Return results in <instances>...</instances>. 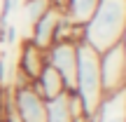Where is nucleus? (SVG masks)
Listing matches in <instances>:
<instances>
[{
	"label": "nucleus",
	"instance_id": "obj_1",
	"mask_svg": "<svg viewBox=\"0 0 126 122\" xmlns=\"http://www.w3.org/2000/svg\"><path fill=\"white\" fill-rule=\"evenodd\" d=\"M126 33V0H98L91 19L82 26V42L105 52L108 47L122 42Z\"/></svg>",
	"mask_w": 126,
	"mask_h": 122
},
{
	"label": "nucleus",
	"instance_id": "obj_2",
	"mask_svg": "<svg viewBox=\"0 0 126 122\" xmlns=\"http://www.w3.org/2000/svg\"><path fill=\"white\" fill-rule=\"evenodd\" d=\"M72 92L79 96V101H82L89 118L105 96L103 82H100L98 52L82 40L77 42V71H75V87H72Z\"/></svg>",
	"mask_w": 126,
	"mask_h": 122
},
{
	"label": "nucleus",
	"instance_id": "obj_3",
	"mask_svg": "<svg viewBox=\"0 0 126 122\" xmlns=\"http://www.w3.org/2000/svg\"><path fill=\"white\" fill-rule=\"evenodd\" d=\"M98 61H100V82H103L105 94L126 89V49L122 42L100 52Z\"/></svg>",
	"mask_w": 126,
	"mask_h": 122
},
{
	"label": "nucleus",
	"instance_id": "obj_4",
	"mask_svg": "<svg viewBox=\"0 0 126 122\" xmlns=\"http://www.w3.org/2000/svg\"><path fill=\"white\" fill-rule=\"evenodd\" d=\"M12 103L21 122H45L47 101L37 94L33 82H14L12 85Z\"/></svg>",
	"mask_w": 126,
	"mask_h": 122
},
{
	"label": "nucleus",
	"instance_id": "obj_5",
	"mask_svg": "<svg viewBox=\"0 0 126 122\" xmlns=\"http://www.w3.org/2000/svg\"><path fill=\"white\" fill-rule=\"evenodd\" d=\"M45 66H47V49H42L33 40L23 38L19 45L16 66H14V82H33Z\"/></svg>",
	"mask_w": 126,
	"mask_h": 122
},
{
	"label": "nucleus",
	"instance_id": "obj_6",
	"mask_svg": "<svg viewBox=\"0 0 126 122\" xmlns=\"http://www.w3.org/2000/svg\"><path fill=\"white\" fill-rule=\"evenodd\" d=\"M47 63L61 73L65 87L72 89L77 71V42H51L47 47Z\"/></svg>",
	"mask_w": 126,
	"mask_h": 122
},
{
	"label": "nucleus",
	"instance_id": "obj_7",
	"mask_svg": "<svg viewBox=\"0 0 126 122\" xmlns=\"http://www.w3.org/2000/svg\"><path fill=\"white\" fill-rule=\"evenodd\" d=\"M61 17H63V12H61V7L59 5H54L51 2L49 7L42 12V17L37 19L35 24L31 26V31H28V40H33L37 47H42V49H47V47L54 42V35H56V26H59V21H61Z\"/></svg>",
	"mask_w": 126,
	"mask_h": 122
},
{
	"label": "nucleus",
	"instance_id": "obj_8",
	"mask_svg": "<svg viewBox=\"0 0 126 122\" xmlns=\"http://www.w3.org/2000/svg\"><path fill=\"white\" fill-rule=\"evenodd\" d=\"M89 122H126V89L105 94Z\"/></svg>",
	"mask_w": 126,
	"mask_h": 122
},
{
	"label": "nucleus",
	"instance_id": "obj_9",
	"mask_svg": "<svg viewBox=\"0 0 126 122\" xmlns=\"http://www.w3.org/2000/svg\"><path fill=\"white\" fill-rule=\"evenodd\" d=\"M33 87L37 89V94H40L45 101L54 99V96H59V94H63V92L68 89L65 82H63V77H61V73L56 71V68H51L49 63H47V66L42 68V73L33 80Z\"/></svg>",
	"mask_w": 126,
	"mask_h": 122
},
{
	"label": "nucleus",
	"instance_id": "obj_10",
	"mask_svg": "<svg viewBox=\"0 0 126 122\" xmlns=\"http://www.w3.org/2000/svg\"><path fill=\"white\" fill-rule=\"evenodd\" d=\"M54 5H59L61 12L65 14L70 21H75L77 26H84L91 19L98 0H59V2H54Z\"/></svg>",
	"mask_w": 126,
	"mask_h": 122
},
{
	"label": "nucleus",
	"instance_id": "obj_11",
	"mask_svg": "<svg viewBox=\"0 0 126 122\" xmlns=\"http://www.w3.org/2000/svg\"><path fill=\"white\" fill-rule=\"evenodd\" d=\"M45 122H77L75 113H72V103H70V89H65L63 94L47 101Z\"/></svg>",
	"mask_w": 126,
	"mask_h": 122
},
{
	"label": "nucleus",
	"instance_id": "obj_12",
	"mask_svg": "<svg viewBox=\"0 0 126 122\" xmlns=\"http://www.w3.org/2000/svg\"><path fill=\"white\" fill-rule=\"evenodd\" d=\"M49 0H23L21 5H19V12H21V21L26 24V28L31 31V26L37 21V19L42 17V12H45L47 7H49Z\"/></svg>",
	"mask_w": 126,
	"mask_h": 122
},
{
	"label": "nucleus",
	"instance_id": "obj_13",
	"mask_svg": "<svg viewBox=\"0 0 126 122\" xmlns=\"http://www.w3.org/2000/svg\"><path fill=\"white\" fill-rule=\"evenodd\" d=\"M82 40V26H77L75 21L63 14L59 26H56V35H54V42H79Z\"/></svg>",
	"mask_w": 126,
	"mask_h": 122
},
{
	"label": "nucleus",
	"instance_id": "obj_14",
	"mask_svg": "<svg viewBox=\"0 0 126 122\" xmlns=\"http://www.w3.org/2000/svg\"><path fill=\"white\" fill-rule=\"evenodd\" d=\"M12 73H14V66H12V59H9V52L7 47H0V89L9 85Z\"/></svg>",
	"mask_w": 126,
	"mask_h": 122
},
{
	"label": "nucleus",
	"instance_id": "obj_15",
	"mask_svg": "<svg viewBox=\"0 0 126 122\" xmlns=\"http://www.w3.org/2000/svg\"><path fill=\"white\" fill-rule=\"evenodd\" d=\"M122 45H124V49H126V33H124V38H122Z\"/></svg>",
	"mask_w": 126,
	"mask_h": 122
},
{
	"label": "nucleus",
	"instance_id": "obj_16",
	"mask_svg": "<svg viewBox=\"0 0 126 122\" xmlns=\"http://www.w3.org/2000/svg\"><path fill=\"white\" fill-rule=\"evenodd\" d=\"M49 2H59V0H49Z\"/></svg>",
	"mask_w": 126,
	"mask_h": 122
}]
</instances>
